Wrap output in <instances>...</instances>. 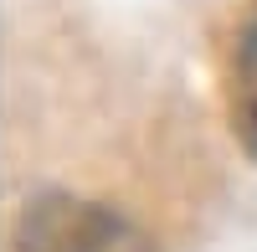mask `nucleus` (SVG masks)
<instances>
[{"label":"nucleus","instance_id":"obj_1","mask_svg":"<svg viewBox=\"0 0 257 252\" xmlns=\"http://www.w3.org/2000/svg\"><path fill=\"white\" fill-rule=\"evenodd\" d=\"M11 252H149L139 226L103 201L41 196L11 232Z\"/></svg>","mask_w":257,"mask_h":252},{"label":"nucleus","instance_id":"obj_2","mask_svg":"<svg viewBox=\"0 0 257 252\" xmlns=\"http://www.w3.org/2000/svg\"><path fill=\"white\" fill-rule=\"evenodd\" d=\"M221 88H226L231 134L247 144V155H257V0H247L231 21L221 52Z\"/></svg>","mask_w":257,"mask_h":252}]
</instances>
